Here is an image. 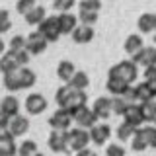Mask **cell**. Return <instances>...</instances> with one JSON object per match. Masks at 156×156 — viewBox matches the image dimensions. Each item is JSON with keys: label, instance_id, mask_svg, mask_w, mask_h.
I'll return each instance as SVG.
<instances>
[{"label": "cell", "instance_id": "1", "mask_svg": "<svg viewBox=\"0 0 156 156\" xmlns=\"http://www.w3.org/2000/svg\"><path fill=\"white\" fill-rule=\"evenodd\" d=\"M55 101L61 109H66V111H70V113H74L78 107L88 104V96H86V90H76V88H72L66 82L65 86H61L57 90Z\"/></svg>", "mask_w": 156, "mask_h": 156}, {"label": "cell", "instance_id": "2", "mask_svg": "<svg viewBox=\"0 0 156 156\" xmlns=\"http://www.w3.org/2000/svg\"><path fill=\"white\" fill-rule=\"evenodd\" d=\"M107 76H115V78L125 80L127 84H133L136 78H139V66H136V62H133V58L131 61H121V62H117V65H113L109 68Z\"/></svg>", "mask_w": 156, "mask_h": 156}, {"label": "cell", "instance_id": "3", "mask_svg": "<svg viewBox=\"0 0 156 156\" xmlns=\"http://www.w3.org/2000/svg\"><path fill=\"white\" fill-rule=\"evenodd\" d=\"M68 146H70L72 152H78V150L86 148L90 140V131L84 129V127H76V129H68Z\"/></svg>", "mask_w": 156, "mask_h": 156}, {"label": "cell", "instance_id": "4", "mask_svg": "<svg viewBox=\"0 0 156 156\" xmlns=\"http://www.w3.org/2000/svg\"><path fill=\"white\" fill-rule=\"evenodd\" d=\"M37 31L47 39L49 43H55L61 37V27H58V20L57 16H47L41 23L37 26Z\"/></svg>", "mask_w": 156, "mask_h": 156}, {"label": "cell", "instance_id": "5", "mask_svg": "<svg viewBox=\"0 0 156 156\" xmlns=\"http://www.w3.org/2000/svg\"><path fill=\"white\" fill-rule=\"evenodd\" d=\"M49 143V148L57 154H68L70 152V146H68V133L66 131H58V129H53L51 135L47 139Z\"/></svg>", "mask_w": 156, "mask_h": 156}, {"label": "cell", "instance_id": "6", "mask_svg": "<svg viewBox=\"0 0 156 156\" xmlns=\"http://www.w3.org/2000/svg\"><path fill=\"white\" fill-rule=\"evenodd\" d=\"M123 119H125V123H129V125H133V127L139 129L140 125L146 123L144 105L143 104H136V101L129 104V105H127V109H125V113H123Z\"/></svg>", "mask_w": 156, "mask_h": 156}, {"label": "cell", "instance_id": "7", "mask_svg": "<svg viewBox=\"0 0 156 156\" xmlns=\"http://www.w3.org/2000/svg\"><path fill=\"white\" fill-rule=\"evenodd\" d=\"M72 119H74V123L78 127H84V129H90V127H94L98 123V115L94 113V109L88 107V105L78 107L74 113H72Z\"/></svg>", "mask_w": 156, "mask_h": 156}, {"label": "cell", "instance_id": "8", "mask_svg": "<svg viewBox=\"0 0 156 156\" xmlns=\"http://www.w3.org/2000/svg\"><path fill=\"white\" fill-rule=\"evenodd\" d=\"M74 123V119H72V113L66 109H58L49 117V127L51 129H58V131H68L70 129V125Z\"/></svg>", "mask_w": 156, "mask_h": 156}, {"label": "cell", "instance_id": "9", "mask_svg": "<svg viewBox=\"0 0 156 156\" xmlns=\"http://www.w3.org/2000/svg\"><path fill=\"white\" fill-rule=\"evenodd\" d=\"M47 45H49V41L39 31H31L26 37V49H27L29 55H41V53L47 49Z\"/></svg>", "mask_w": 156, "mask_h": 156}, {"label": "cell", "instance_id": "10", "mask_svg": "<svg viewBox=\"0 0 156 156\" xmlns=\"http://www.w3.org/2000/svg\"><path fill=\"white\" fill-rule=\"evenodd\" d=\"M29 131V119L26 115H14V117H10V121H8V133L16 139V136H23Z\"/></svg>", "mask_w": 156, "mask_h": 156}, {"label": "cell", "instance_id": "11", "mask_svg": "<svg viewBox=\"0 0 156 156\" xmlns=\"http://www.w3.org/2000/svg\"><path fill=\"white\" fill-rule=\"evenodd\" d=\"M88 131H90V140L98 146H104L111 136V129H109V125H105V123H96Z\"/></svg>", "mask_w": 156, "mask_h": 156}, {"label": "cell", "instance_id": "12", "mask_svg": "<svg viewBox=\"0 0 156 156\" xmlns=\"http://www.w3.org/2000/svg\"><path fill=\"white\" fill-rule=\"evenodd\" d=\"M131 58H133V62H136V66H156V47H143Z\"/></svg>", "mask_w": 156, "mask_h": 156}, {"label": "cell", "instance_id": "13", "mask_svg": "<svg viewBox=\"0 0 156 156\" xmlns=\"http://www.w3.org/2000/svg\"><path fill=\"white\" fill-rule=\"evenodd\" d=\"M47 109V100L41 94H29L26 98V111L29 115H41Z\"/></svg>", "mask_w": 156, "mask_h": 156}, {"label": "cell", "instance_id": "14", "mask_svg": "<svg viewBox=\"0 0 156 156\" xmlns=\"http://www.w3.org/2000/svg\"><path fill=\"white\" fill-rule=\"evenodd\" d=\"M70 37L76 45H86V43H90L94 39V26H86V23L76 26L74 31L70 33Z\"/></svg>", "mask_w": 156, "mask_h": 156}, {"label": "cell", "instance_id": "15", "mask_svg": "<svg viewBox=\"0 0 156 156\" xmlns=\"http://www.w3.org/2000/svg\"><path fill=\"white\" fill-rule=\"evenodd\" d=\"M57 20H58V27H61V35H70L74 31V27L78 26V18L70 12H61Z\"/></svg>", "mask_w": 156, "mask_h": 156}, {"label": "cell", "instance_id": "16", "mask_svg": "<svg viewBox=\"0 0 156 156\" xmlns=\"http://www.w3.org/2000/svg\"><path fill=\"white\" fill-rule=\"evenodd\" d=\"M20 66H22V65H20V61L16 57V51H10V49H8V51L0 57V72H2V74L14 72V70H18Z\"/></svg>", "mask_w": 156, "mask_h": 156}, {"label": "cell", "instance_id": "17", "mask_svg": "<svg viewBox=\"0 0 156 156\" xmlns=\"http://www.w3.org/2000/svg\"><path fill=\"white\" fill-rule=\"evenodd\" d=\"M20 113V101H18V98L16 96H6V98H2V101H0V115H4V117H14V115H18Z\"/></svg>", "mask_w": 156, "mask_h": 156}, {"label": "cell", "instance_id": "18", "mask_svg": "<svg viewBox=\"0 0 156 156\" xmlns=\"http://www.w3.org/2000/svg\"><path fill=\"white\" fill-rule=\"evenodd\" d=\"M133 88H135V101L136 104H148V101H152L156 98V94L150 90V86L146 82H140V84H136Z\"/></svg>", "mask_w": 156, "mask_h": 156}, {"label": "cell", "instance_id": "19", "mask_svg": "<svg viewBox=\"0 0 156 156\" xmlns=\"http://www.w3.org/2000/svg\"><path fill=\"white\" fill-rule=\"evenodd\" d=\"M94 113L98 115V119H107L113 111H111V98H98L92 105Z\"/></svg>", "mask_w": 156, "mask_h": 156}, {"label": "cell", "instance_id": "20", "mask_svg": "<svg viewBox=\"0 0 156 156\" xmlns=\"http://www.w3.org/2000/svg\"><path fill=\"white\" fill-rule=\"evenodd\" d=\"M136 27H139L140 33H152L156 29V14H152V12L143 14L136 20Z\"/></svg>", "mask_w": 156, "mask_h": 156}, {"label": "cell", "instance_id": "21", "mask_svg": "<svg viewBox=\"0 0 156 156\" xmlns=\"http://www.w3.org/2000/svg\"><path fill=\"white\" fill-rule=\"evenodd\" d=\"M131 84H127L125 80H121V78H115V76H107V82H105V88L109 94L113 96H123L125 90L129 88Z\"/></svg>", "mask_w": 156, "mask_h": 156}, {"label": "cell", "instance_id": "22", "mask_svg": "<svg viewBox=\"0 0 156 156\" xmlns=\"http://www.w3.org/2000/svg\"><path fill=\"white\" fill-rule=\"evenodd\" d=\"M18 76H20V84H22V90H27V88L35 86V82H37L35 72H33L31 68H27V66H20V68H18Z\"/></svg>", "mask_w": 156, "mask_h": 156}, {"label": "cell", "instance_id": "23", "mask_svg": "<svg viewBox=\"0 0 156 156\" xmlns=\"http://www.w3.org/2000/svg\"><path fill=\"white\" fill-rule=\"evenodd\" d=\"M144 47V41H143V37L140 35H136V33H133V35H129L125 39V45H123V49H125V53L127 55H136V53L140 51V49Z\"/></svg>", "mask_w": 156, "mask_h": 156}, {"label": "cell", "instance_id": "24", "mask_svg": "<svg viewBox=\"0 0 156 156\" xmlns=\"http://www.w3.org/2000/svg\"><path fill=\"white\" fill-rule=\"evenodd\" d=\"M23 18H26V22L29 23V26H39V23H41L43 20L47 18V12H45V8H43V6L35 4V6L29 10V12H27Z\"/></svg>", "mask_w": 156, "mask_h": 156}, {"label": "cell", "instance_id": "25", "mask_svg": "<svg viewBox=\"0 0 156 156\" xmlns=\"http://www.w3.org/2000/svg\"><path fill=\"white\" fill-rule=\"evenodd\" d=\"M16 154V143H14V136L6 133L0 135V156H12Z\"/></svg>", "mask_w": 156, "mask_h": 156}, {"label": "cell", "instance_id": "26", "mask_svg": "<svg viewBox=\"0 0 156 156\" xmlns=\"http://www.w3.org/2000/svg\"><path fill=\"white\" fill-rule=\"evenodd\" d=\"M76 72V68H74V65H72L70 61H61L58 62V66H57V76L61 78L62 82H68L72 78V74Z\"/></svg>", "mask_w": 156, "mask_h": 156}, {"label": "cell", "instance_id": "27", "mask_svg": "<svg viewBox=\"0 0 156 156\" xmlns=\"http://www.w3.org/2000/svg\"><path fill=\"white\" fill-rule=\"evenodd\" d=\"M68 84L72 88H76V90H86L88 84H90V78H88V74L84 70H76L74 74H72V78L68 80Z\"/></svg>", "mask_w": 156, "mask_h": 156}, {"label": "cell", "instance_id": "28", "mask_svg": "<svg viewBox=\"0 0 156 156\" xmlns=\"http://www.w3.org/2000/svg\"><path fill=\"white\" fill-rule=\"evenodd\" d=\"M4 88H6L8 92H20V90H22V84H20V76H18V70L4 74Z\"/></svg>", "mask_w": 156, "mask_h": 156}, {"label": "cell", "instance_id": "29", "mask_svg": "<svg viewBox=\"0 0 156 156\" xmlns=\"http://www.w3.org/2000/svg\"><path fill=\"white\" fill-rule=\"evenodd\" d=\"M143 133L148 148H156V125H146V127H139Z\"/></svg>", "mask_w": 156, "mask_h": 156}, {"label": "cell", "instance_id": "30", "mask_svg": "<svg viewBox=\"0 0 156 156\" xmlns=\"http://www.w3.org/2000/svg\"><path fill=\"white\" fill-rule=\"evenodd\" d=\"M131 148H133L135 152H143V150L148 148V144H146V140H144L143 133H140V129H136V131H135L133 139H131Z\"/></svg>", "mask_w": 156, "mask_h": 156}, {"label": "cell", "instance_id": "31", "mask_svg": "<svg viewBox=\"0 0 156 156\" xmlns=\"http://www.w3.org/2000/svg\"><path fill=\"white\" fill-rule=\"evenodd\" d=\"M127 105H129V101H127L123 96H115V98H111V111H113L115 115H121V117H123L125 109H127Z\"/></svg>", "mask_w": 156, "mask_h": 156}, {"label": "cell", "instance_id": "32", "mask_svg": "<svg viewBox=\"0 0 156 156\" xmlns=\"http://www.w3.org/2000/svg\"><path fill=\"white\" fill-rule=\"evenodd\" d=\"M135 131H136V127L133 125H129V123H121L119 125V129H117V139L119 140H131L133 139V135H135Z\"/></svg>", "mask_w": 156, "mask_h": 156}, {"label": "cell", "instance_id": "33", "mask_svg": "<svg viewBox=\"0 0 156 156\" xmlns=\"http://www.w3.org/2000/svg\"><path fill=\"white\" fill-rule=\"evenodd\" d=\"M37 152V143L35 140H23L18 148V156H31Z\"/></svg>", "mask_w": 156, "mask_h": 156}, {"label": "cell", "instance_id": "34", "mask_svg": "<svg viewBox=\"0 0 156 156\" xmlns=\"http://www.w3.org/2000/svg\"><path fill=\"white\" fill-rule=\"evenodd\" d=\"M78 20L86 26H94L98 22V12H92V10H78Z\"/></svg>", "mask_w": 156, "mask_h": 156}, {"label": "cell", "instance_id": "35", "mask_svg": "<svg viewBox=\"0 0 156 156\" xmlns=\"http://www.w3.org/2000/svg\"><path fill=\"white\" fill-rule=\"evenodd\" d=\"M144 82L150 86V90L156 94V66H146L144 68Z\"/></svg>", "mask_w": 156, "mask_h": 156}, {"label": "cell", "instance_id": "36", "mask_svg": "<svg viewBox=\"0 0 156 156\" xmlns=\"http://www.w3.org/2000/svg\"><path fill=\"white\" fill-rule=\"evenodd\" d=\"M144 105V117H146V123H152L156 125V101H148V104H143Z\"/></svg>", "mask_w": 156, "mask_h": 156}, {"label": "cell", "instance_id": "37", "mask_svg": "<svg viewBox=\"0 0 156 156\" xmlns=\"http://www.w3.org/2000/svg\"><path fill=\"white\" fill-rule=\"evenodd\" d=\"M74 4H76V0H53V8H55L58 14L70 12V10L74 8Z\"/></svg>", "mask_w": 156, "mask_h": 156}, {"label": "cell", "instance_id": "38", "mask_svg": "<svg viewBox=\"0 0 156 156\" xmlns=\"http://www.w3.org/2000/svg\"><path fill=\"white\" fill-rule=\"evenodd\" d=\"M10 27H12V20H10V12L8 10H0V35L2 33L10 31Z\"/></svg>", "mask_w": 156, "mask_h": 156}, {"label": "cell", "instance_id": "39", "mask_svg": "<svg viewBox=\"0 0 156 156\" xmlns=\"http://www.w3.org/2000/svg\"><path fill=\"white\" fill-rule=\"evenodd\" d=\"M101 2L100 0H80L78 4V10H92V12H100Z\"/></svg>", "mask_w": 156, "mask_h": 156}, {"label": "cell", "instance_id": "40", "mask_svg": "<svg viewBox=\"0 0 156 156\" xmlns=\"http://www.w3.org/2000/svg\"><path fill=\"white\" fill-rule=\"evenodd\" d=\"M33 6H35V0H18L16 2V10H18V14H22V16H26Z\"/></svg>", "mask_w": 156, "mask_h": 156}, {"label": "cell", "instance_id": "41", "mask_svg": "<svg viewBox=\"0 0 156 156\" xmlns=\"http://www.w3.org/2000/svg\"><path fill=\"white\" fill-rule=\"evenodd\" d=\"M26 49V37L23 35H14L10 39V51H22Z\"/></svg>", "mask_w": 156, "mask_h": 156}, {"label": "cell", "instance_id": "42", "mask_svg": "<svg viewBox=\"0 0 156 156\" xmlns=\"http://www.w3.org/2000/svg\"><path fill=\"white\" fill-rule=\"evenodd\" d=\"M105 156H125V148L117 143H111L109 146H105Z\"/></svg>", "mask_w": 156, "mask_h": 156}, {"label": "cell", "instance_id": "43", "mask_svg": "<svg viewBox=\"0 0 156 156\" xmlns=\"http://www.w3.org/2000/svg\"><path fill=\"white\" fill-rule=\"evenodd\" d=\"M8 117H4V115H0V135H6L8 133Z\"/></svg>", "mask_w": 156, "mask_h": 156}, {"label": "cell", "instance_id": "44", "mask_svg": "<svg viewBox=\"0 0 156 156\" xmlns=\"http://www.w3.org/2000/svg\"><path fill=\"white\" fill-rule=\"evenodd\" d=\"M76 156H98V154L94 152V150H90V148H88V146H86V148L78 150V152H76Z\"/></svg>", "mask_w": 156, "mask_h": 156}, {"label": "cell", "instance_id": "45", "mask_svg": "<svg viewBox=\"0 0 156 156\" xmlns=\"http://www.w3.org/2000/svg\"><path fill=\"white\" fill-rule=\"evenodd\" d=\"M4 53H6V43L2 41V37H0V57H2Z\"/></svg>", "mask_w": 156, "mask_h": 156}, {"label": "cell", "instance_id": "46", "mask_svg": "<svg viewBox=\"0 0 156 156\" xmlns=\"http://www.w3.org/2000/svg\"><path fill=\"white\" fill-rule=\"evenodd\" d=\"M152 41H154V45H156V29L152 31Z\"/></svg>", "mask_w": 156, "mask_h": 156}, {"label": "cell", "instance_id": "47", "mask_svg": "<svg viewBox=\"0 0 156 156\" xmlns=\"http://www.w3.org/2000/svg\"><path fill=\"white\" fill-rule=\"evenodd\" d=\"M31 156H43V154H41V152H39V150H37V152H35V154H31Z\"/></svg>", "mask_w": 156, "mask_h": 156}, {"label": "cell", "instance_id": "48", "mask_svg": "<svg viewBox=\"0 0 156 156\" xmlns=\"http://www.w3.org/2000/svg\"><path fill=\"white\" fill-rule=\"evenodd\" d=\"M12 156H16V154H12Z\"/></svg>", "mask_w": 156, "mask_h": 156}]
</instances>
